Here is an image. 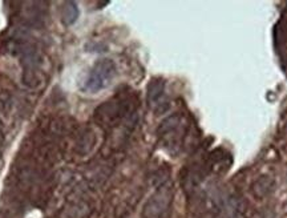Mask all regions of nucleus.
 <instances>
[{"label":"nucleus","mask_w":287,"mask_h":218,"mask_svg":"<svg viewBox=\"0 0 287 218\" xmlns=\"http://www.w3.org/2000/svg\"><path fill=\"white\" fill-rule=\"evenodd\" d=\"M128 112V104L124 100H112L104 103L96 111V118L103 124H113L121 120Z\"/></svg>","instance_id":"4"},{"label":"nucleus","mask_w":287,"mask_h":218,"mask_svg":"<svg viewBox=\"0 0 287 218\" xmlns=\"http://www.w3.org/2000/svg\"><path fill=\"white\" fill-rule=\"evenodd\" d=\"M173 198V189L169 184L159 186L144 206L145 218H161L168 212Z\"/></svg>","instance_id":"2"},{"label":"nucleus","mask_w":287,"mask_h":218,"mask_svg":"<svg viewBox=\"0 0 287 218\" xmlns=\"http://www.w3.org/2000/svg\"><path fill=\"white\" fill-rule=\"evenodd\" d=\"M184 122L180 114H173L165 118L158 126V136L166 146H178L184 137Z\"/></svg>","instance_id":"3"},{"label":"nucleus","mask_w":287,"mask_h":218,"mask_svg":"<svg viewBox=\"0 0 287 218\" xmlns=\"http://www.w3.org/2000/svg\"><path fill=\"white\" fill-rule=\"evenodd\" d=\"M116 76V64L110 59H101L89 72V76L85 81L84 90L96 93L110 85Z\"/></svg>","instance_id":"1"},{"label":"nucleus","mask_w":287,"mask_h":218,"mask_svg":"<svg viewBox=\"0 0 287 218\" xmlns=\"http://www.w3.org/2000/svg\"><path fill=\"white\" fill-rule=\"evenodd\" d=\"M3 140V130H2V126H0V141Z\"/></svg>","instance_id":"7"},{"label":"nucleus","mask_w":287,"mask_h":218,"mask_svg":"<svg viewBox=\"0 0 287 218\" xmlns=\"http://www.w3.org/2000/svg\"><path fill=\"white\" fill-rule=\"evenodd\" d=\"M163 92H165V81L159 77L152 79L146 88V100L149 105L150 107L158 105L161 97L163 96Z\"/></svg>","instance_id":"5"},{"label":"nucleus","mask_w":287,"mask_h":218,"mask_svg":"<svg viewBox=\"0 0 287 218\" xmlns=\"http://www.w3.org/2000/svg\"><path fill=\"white\" fill-rule=\"evenodd\" d=\"M80 11L79 7L75 2H65L61 5V11H60V16H61V23L67 27L75 24L76 20L79 19Z\"/></svg>","instance_id":"6"}]
</instances>
